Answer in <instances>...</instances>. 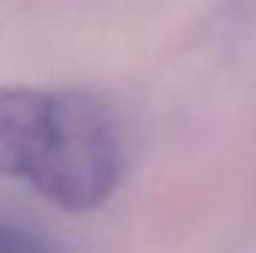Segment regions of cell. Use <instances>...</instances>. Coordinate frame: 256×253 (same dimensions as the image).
<instances>
[{
  "label": "cell",
  "instance_id": "cell-2",
  "mask_svg": "<svg viewBox=\"0 0 256 253\" xmlns=\"http://www.w3.org/2000/svg\"><path fill=\"white\" fill-rule=\"evenodd\" d=\"M0 253H57V248L30 226L0 220Z\"/></svg>",
  "mask_w": 256,
  "mask_h": 253
},
{
  "label": "cell",
  "instance_id": "cell-1",
  "mask_svg": "<svg viewBox=\"0 0 256 253\" xmlns=\"http://www.w3.org/2000/svg\"><path fill=\"white\" fill-rule=\"evenodd\" d=\"M128 167L116 108L90 90L0 86V176L24 179L63 212L102 208Z\"/></svg>",
  "mask_w": 256,
  "mask_h": 253
}]
</instances>
